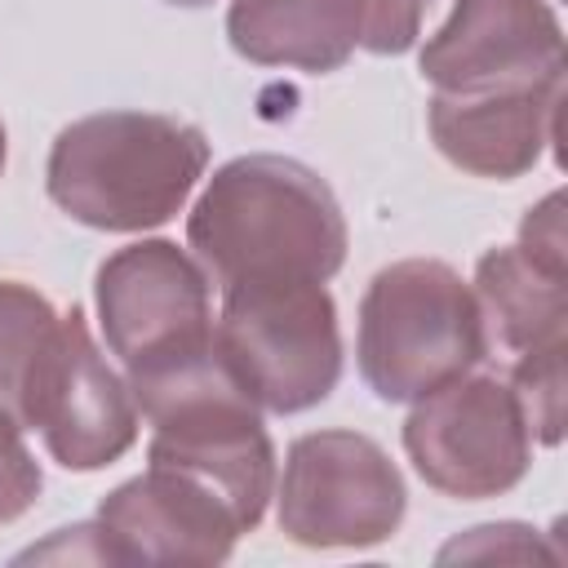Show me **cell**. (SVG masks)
<instances>
[{
  "mask_svg": "<svg viewBox=\"0 0 568 568\" xmlns=\"http://www.w3.org/2000/svg\"><path fill=\"white\" fill-rule=\"evenodd\" d=\"M204 275L235 284H328L346 262V217L333 186L293 155L226 160L186 213Z\"/></svg>",
  "mask_w": 568,
  "mask_h": 568,
  "instance_id": "cell-1",
  "label": "cell"
},
{
  "mask_svg": "<svg viewBox=\"0 0 568 568\" xmlns=\"http://www.w3.org/2000/svg\"><path fill=\"white\" fill-rule=\"evenodd\" d=\"M204 169V129L160 111H98L53 138L44 191L67 217L129 235L178 217Z\"/></svg>",
  "mask_w": 568,
  "mask_h": 568,
  "instance_id": "cell-2",
  "label": "cell"
},
{
  "mask_svg": "<svg viewBox=\"0 0 568 568\" xmlns=\"http://www.w3.org/2000/svg\"><path fill=\"white\" fill-rule=\"evenodd\" d=\"M129 390L151 422L146 462L182 470L209 488L244 532L257 528L275 497V444L262 426V408L231 377L217 346Z\"/></svg>",
  "mask_w": 568,
  "mask_h": 568,
  "instance_id": "cell-3",
  "label": "cell"
},
{
  "mask_svg": "<svg viewBox=\"0 0 568 568\" xmlns=\"http://www.w3.org/2000/svg\"><path fill=\"white\" fill-rule=\"evenodd\" d=\"M488 355L475 288L435 257L382 266L359 297L355 364L382 404H413Z\"/></svg>",
  "mask_w": 568,
  "mask_h": 568,
  "instance_id": "cell-4",
  "label": "cell"
},
{
  "mask_svg": "<svg viewBox=\"0 0 568 568\" xmlns=\"http://www.w3.org/2000/svg\"><path fill=\"white\" fill-rule=\"evenodd\" d=\"M217 355L262 413H306L342 382V328L324 284H235L213 320Z\"/></svg>",
  "mask_w": 568,
  "mask_h": 568,
  "instance_id": "cell-5",
  "label": "cell"
},
{
  "mask_svg": "<svg viewBox=\"0 0 568 568\" xmlns=\"http://www.w3.org/2000/svg\"><path fill=\"white\" fill-rule=\"evenodd\" d=\"M98 328L120 359L124 382L173 373L213 342V284L204 266L173 240H133L115 248L93 280Z\"/></svg>",
  "mask_w": 568,
  "mask_h": 568,
  "instance_id": "cell-6",
  "label": "cell"
},
{
  "mask_svg": "<svg viewBox=\"0 0 568 568\" xmlns=\"http://www.w3.org/2000/svg\"><path fill=\"white\" fill-rule=\"evenodd\" d=\"M408 488L390 453L359 430H311L275 479L280 532L311 550H364L399 532Z\"/></svg>",
  "mask_w": 568,
  "mask_h": 568,
  "instance_id": "cell-7",
  "label": "cell"
},
{
  "mask_svg": "<svg viewBox=\"0 0 568 568\" xmlns=\"http://www.w3.org/2000/svg\"><path fill=\"white\" fill-rule=\"evenodd\" d=\"M404 453L435 493L484 501L510 493L528 475L532 430L506 377L462 373L413 399L404 422Z\"/></svg>",
  "mask_w": 568,
  "mask_h": 568,
  "instance_id": "cell-8",
  "label": "cell"
},
{
  "mask_svg": "<svg viewBox=\"0 0 568 568\" xmlns=\"http://www.w3.org/2000/svg\"><path fill=\"white\" fill-rule=\"evenodd\" d=\"M22 430H36L67 470H102L138 444V404L129 382L98 351L84 311L58 315L22 395Z\"/></svg>",
  "mask_w": 568,
  "mask_h": 568,
  "instance_id": "cell-9",
  "label": "cell"
},
{
  "mask_svg": "<svg viewBox=\"0 0 568 568\" xmlns=\"http://www.w3.org/2000/svg\"><path fill=\"white\" fill-rule=\"evenodd\" d=\"M435 93H497L564 80V22L550 0H457L417 53Z\"/></svg>",
  "mask_w": 568,
  "mask_h": 568,
  "instance_id": "cell-10",
  "label": "cell"
},
{
  "mask_svg": "<svg viewBox=\"0 0 568 568\" xmlns=\"http://www.w3.org/2000/svg\"><path fill=\"white\" fill-rule=\"evenodd\" d=\"M98 528L115 564H226L244 532L209 488L169 466L111 488Z\"/></svg>",
  "mask_w": 568,
  "mask_h": 568,
  "instance_id": "cell-11",
  "label": "cell"
},
{
  "mask_svg": "<svg viewBox=\"0 0 568 568\" xmlns=\"http://www.w3.org/2000/svg\"><path fill=\"white\" fill-rule=\"evenodd\" d=\"M559 106L564 80L497 93H435L426 106V129L453 169L515 182L541 160L546 142H555Z\"/></svg>",
  "mask_w": 568,
  "mask_h": 568,
  "instance_id": "cell-12",
  "label": "cell"
},
{
  "mask_svg": "<svg viewBox=\"0 0 568 568\" xmlns=\"http://www.w3.org/2000/svg\"><path fill=\"white\" fill-rule=\"evenodd\" d=\"M368 0H231L226 40L253 67L337 71L364 49Z\"/></svg>",
  "mask_w": 568,
  "mask_h": 568,
  "instance_id": "cell-13",
  "label": "cell"
},
{
  "mask_svg": "<svg viewBox=\"0 0 568 568\" xmlns=\"http://www.w3.org/2000/svg\"><path fill=\"white\" fill-rule=\"evenodd\" d=\"M475 302L484 337L506 359L568 337V271H550L519 244L488 248L475 266Z\"/></svg>",
  "mask_w": 568,
  "mask_h": 568,
  "instance_id": "cell-14",
  "label": "cell"
},
{
  "mask_svg": "<svg viewBox=\"0 0 568 568\" xmlns=\"http://www.w3.org/2000/svg\"><path fill=\"white\" fill-rule=\"evenodd\" d=\"M53 302L22 280H0V408L22 426V395L58 328Z\"/></svg>",
  "mask_w": 568,
  "mask_h": 568,
  "instance_id": "cell-15",
  "label": "cell"
},
{
  "mask_svg": "<svg viewBox=\"0 0 568 568\" xmlns=\"http://www.w3.org/2000/svg\"><path fill=\"white\" fill-rule=\"evenodd\" d=\"M564 351H568V337L559 342H546V346H532L524 355L510 359V373L506 382L515 386L519 395V408L528 417V430H532V444H546L555 448L564 439Z\"/></svg>",
  "mask_w": 568,
  "mask_h": 568,
  "instance_id": "cell-16",
  "label": "cell"
},
{
  "mask_svg": "<svg viewBox=\"0 0 568 568\" xmlns=\"http://www.w3.org/2000/svg\"><path fill=\"white\" fill-rule=\"evenodd\" d=\"M44 488L40 462L22 439V426L0 408V524L22 519Z\"/></svg>",
  "mask_w": 568,
  "mask_h": 568,
  "instance_id": "cell-17",
  "label": "cell"
},
{
  "mask_svg": "<svg viewBox=\"0 0 568 568\" xmlns=\"http://www.w3.org/2000/svg\"><path fill=\"white\" fill-rule=\"evenodd\" d=\"M532 555L559 559L555 550H546V546L537 541V528H528V524H479V528L453 537V541L439 550L444 564H448V559H532Z\"/></svg>",
  "mask_w": 568,
  "mask_h": 568,
  "instance_id": "cell-18",
  "label": "cell"
},
{
  "mask_svg": "<svg viewBox=\"0 0 568 568\" xmlns=\"http://www.w3.org/2000/svg\"><path fill=\"white\" fill-rule=\"evenodd\" d=\"M430 0H368V31H364V53L395 58L408 53L422 36Z\"/></svg>",
  "mask_w": 568,
  "mask_h": 568,
  "instance_id": "cell-19",
  "label": "cell"
},
{
  "mask_svg": "<svg viewBox=\"0 0 568 568\" xmlns=\"http://www.w3.org/2000/svg\"><path fill=\"white\" fill-rule=\"evenodd\" d=\"M528 257H537L550 271H568V235H564V191H550L541 204H532L519 222L515 240Z\"/></svg>",
  "mask_w": 568,
  "mask_h": 568,
  "instance_id": "cell-20",
  "label": "cell"
},
{
  "mask_svg": "<svg viewBox=\"0 0 568 568\" xmlns=\"http://www.w3.org/2000/svg\"><path fill=\"white\" fill-rule=\"evenodd\" d=\"M27 559H58V564H62V559H89V564H115L111 550H106V541H102L98 519H93V524L58 528L49 541H40V546H31V550L18 555V564H27Z\"/></svg>",
  "mask_w": 568,
  "mask_h": 568,
  "instance_id": "cell-21",
  "label": "cell"
},
{
  "mask_svg": "<svg viewBox=\"0 0 568 568\" xmlns=\"http://www.w3.org/2000/svg\"><path fill=\"white\" fill-rule=\"evenodd\" d=\"M4 160H9V138H4V124H0V173H4Z\"/></svg>",
  "mask_w": 568,
  "mask_h": 568,
  "instance_id": "cell-22",
  "label": "cell"
},
{
  "mask_svg": "<svg viewBox=\"0 0 568 568\" xmlns=\"http://www.w3.org/2000/svg\"><path fill=\"white\" fill-rule=\"evenodd\" d=\"M164 4H182V9H204V4H213V0H164Z\"/></svg>",
  "mask_w": 568,
  "mask_h": 568,
  "instance_id": "cell-23",
  "label": "cell"
}]
</instances>
